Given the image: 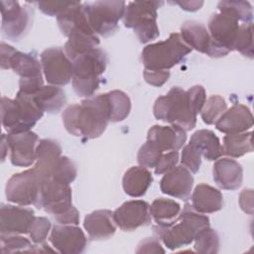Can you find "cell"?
I'll use <instances>...</instances> for the list:
<instances>
[{
	"label": "cell",
	"instance_id": "cell-8",
	"mask_svg": "<svg viewBox=\"0 0 254 254\" xmlns=\"http://www.w3.org/2000/svg\"><path fill=\"white\" fill-rule=\"evenodd\" d=\"M83 12L89 26L96 35L108 37L118 28L123 18L126 3L124 1H95L82 4Z\"/></svg>",
	"mask_w": 254,
	"mask_h": 254
},
{
	"label": "cell",
	"instance_id": "cell-13",
	"mask_svg": "<svg viewBox=\"0 0 254 254\" xmlns=\"http://www.w3.org/2000/svg\"><path fill=\"white\" fill-rule=\"evenodd\" d=\"M41 64L46 80L51 85H65L73 75L71 61L59 47L45 50L41 54Z\"/></svg>",
	"mask_w": 254,
	"mask_h": 254
},
{
	"label": "cell",
	"instance_id": "cell-44",
	"mask_svg": "<svg viewBox=\"0 0 254 254\" xmlns=\"http://www.w3.org/2000/svg\"><path fill=\"white\" fill-rule=\"evenodd\" d=\"M179 152L178 151H171L167 153H163L157 166L155 167V174L156 175H163L171 170H173L177 164L179 163Z\"/></svg>",
	"mask_w": 254,
	"mask_h": 254
},
{
	"label": "cell",
	"instance_id": "cell-34",
	"mask_svg": "<svg viewBox=\"0 0 254 254\" xmlns=\"http://www.w3.org/2000/svg\"><path fill=\"white\" fill-rule=\"evenodd\" d=\"M194 250L201 254H215L219 250V236L209 226L197 232L194 239Z\"/></svg>",
	"mask_w": 254,
	"mask_h": 254
},
{
	"label": "cell",
	"instance_id": "cell-36",
	"mask_svg": "<svg viewBox=\"0 0 254 254\" xmlns=\"http://www.w3.org/2000/svg\"><path fill=\"white\" fill-rule=\"evenodd\" d=\"M219 11L227 12L242 24L252 23L253 12L249 2L246 1H220L217 5Z\"/></svg>",
	"mask_w": 254,
	"mask_h": 254
},
{
	"label": "cell",
	"instance_id": "cell-35",
	"mask_svg": "<svg viewBox=\"0 0 254 254\" xmlns=\"http://www.w3.org/2000/svg\"><path fill=\"white\" fill-rule=\"evenodd\" d=\"M227 106L224 98L218 94L209 96L200 111L202 121L207 124H215L219 117L225 112Z\"/></svg>",
	"mask_w": 254,
	"mask_h": 254
},
{
	"label": "cell",
	"instance_id": "cell-1",
	"mask_svg": "<svg viewBox=\"0 0 254 254\" xmlns=\"http://www.w3.org/2000/svg\"><path fill=\"white\" fill-rule=\"evenodd\" d=\"M205 100L206 93L201 85H194L188 90L175 86L166 95L156 99L154 116L158 120L190 131L195 127L196 115L201 111Z\"/></svg>",
	"mask_w": 254,
	"mask_h": 254
},
{
	"label": "cell",
	"instance_id": "cell-51",
	"mask_svg": "<svg viewBox=\"0 0 254 254\" xmlns=\"http://www.w3.org/2000/svg\"><path fill=\"white\" fill-rule=\"evenodd\" d=\"M8 150H9V147H8V143H7V135L2 134V137H1V160H2V162L5 161Z\"/></svg>",
	"mask_w": 254,
	"mask_h": 254
},
{
	"label": "cell",
	"instance_id": "cell-32",
	"mask_svg": "<svg viewBox=\"0 0 254 254\" xmlns=\"http://www.w3.org/2000/svg\"><path fill=\"white\" fill-rule=\"evenodd\" d=\"M181 212V205L169 198H156L150 205L151 217L157 224H169L173 222Z\"/></svg>",
	"mask_w": 254,
	"mask_h": 254
},
{
	"label": "cell",
	"instance_id": "cell-22",
	"mask_svg": "<svg viewBox=\"0 0 254 254\" xmlns=\"http://www.w3.org/2000/svg\"><path fill=\"white\" fill-rule=\"evenodd\" d=\"M253 126V115L250 109L243 104H234L219 117L215 127L225 134L242 133Z\"/></svg>",
	"mask_w": 254,
	"mask_h": 254
},
{
	"label": "cell",
	"instance_id": "cell-42",
	"mask_svg": "<svg viewBox=\"0 0 254 254\" xmlns=\"http://www.w3.org/2000/svg\"><path fill=\"white\" fill-rule=\"evenodd\" d=\"M51 221L47 217H35L29 230V235L32 241L36 244L44 243L51 230Z\"/></svg>",
	"mask_w": 254,
	"mask_h": 254
},
{
	"label": "cell",
	"instance_id": "cell-45",
	"mask_svg": "<svg viewBox=\"0 0 254 254\" xmlns=\"http://www.w3.org/2000/svg\"><path fill=\"white\" fill-rule=\"evenodd\" d=\"M143 75H144V78L147 83H149L150 85L156 86V87H160L168 81L171 73L169 70L144 69Z\"/></svg>",
	"mask_w": 254,
	"mask_h": 254
},
{
	"label": "cell",
	"instance_id": "cell-49",
	"mask_svg": "<svg viewBox=\"0 0 254 254\" xmlns=\"http://www.w3.org/2000/svg\"><path fill=\"white\" fill-rule=\"evenodd\" d=\"M15 49L8 45L5 44L4 42L1 43L0 45V59H1V68L3 69H8V64L10 61V58L12 55L15 53Z\"/></svg>",
	"mask_w": 254,
	"mask_h": 254
},
{
	"label": "cell",
	"instance_id": "cell-41",
	"mask_svg": "<svg viewBox=\"0 0 254 254\" xmlns=\"http://www.w3.org/2000/svg\"><path fill=\"white\" fill-rule=\"evenodd\" d=\"M181 163L190 173H197L201 164V154L190 143L186 145L182 151Z\"/></svg>",
	"mask_w": 254,
	"mask_h": 254
},
{
	"label": "cell",
	"instance_id": "cell-27",
	"mask_svg": "<svg viewBox=\"0 0 254 254\" xmlns=\"http://www.w3.org/2000/svg\"><path fill=\"white\" fill-rule=\"evenodd\" d=\"M153 182L151 172L145 167H131L122 179V187L126 194L140 197L146 193Z\"/></svg>",
	"mask_w": 254,
	"mask_h": 254
},
{
	"label": "cell",
	"instance_id": "cell-18",
	"mask_svg": "<svg viewBox=\"0 0 254 254\" xmlns=\"http://www.w3.org/2000/svg\"><path fill=\"white\" fill-rule=\"evenodd\" d=\"M38 141V135L32 131L8 133L7 143L11 163L17 167H30L36 161Z\"/></svg>",
	"mask_w": 254,
	"mask_h": 254
},
{
	"label": "cell",
	"instance_id": "cell-40",
	"mask_svg": "<svg viewBox=\"0 0 254 254\" xmlns=\"http://www.w3.org/2000/svg\"><path fill=\"white\" fill-rule=\"evenodd\" d=\"M162 152H160L156 147H154L151 143L146 141L145 144L141 146L137 155V161L140 166L145 168H155L162 156Z\"/></svg>",
	"mask_w": 254,
	"mask_h": 254
},
{
	"label": "cell",
	"instance_id": "cell-15",
	"mask_svg": "<svg viewBox=\"0 0 254 254\" xmlns=\"http://www.w3.org/2000/svg\"><path fill=\"white\" fill-rule=\"evenodd\" d=\"M113 219L121 230L133 231L138 227L150 224V204L147 201L134 199L122 203L113 211Z\"/></svg>",
	"mask_w": 254,
	"mask_h": 254
},
{
	"label": "cell",
	"instance_id": "cell-48",
	"mask_svg": "<svg viewBox=\"0 0 254 254\" xmlns=\"http://www.w3.org/2000/svg\"><path fill=\"white\" fill-rule=\"evenodd\" d=\"M239 204L241 209L248 213H253V190L245 189L239 194Z\"/></svg>",
	"mask_w": 254,
	"mask_h": 254
},
{
	"label": "cell",
	"instance_id": "cell-14",
	"mask_svg": "<svg viewBox=\"0 0 254 254\" xmlns=\"http://www.w3.org/2000/svg\"><path fill=\"white\" fill-rule=\"evenodd\" d=\"M180 35L189 47L210 58H221L229 53L212 41L206 27L199 22H185L181 27Z\"/></svg>",
	"mask_w": 254,
	"mask_h": 254
},
{
	"label": "cell",
	"instance_id": "cell-23",
	"mask_svg": "<svg viewBox=\"0 0 254 254\" xmlns=\"http://www.w3.org/2000/svg\"><path fill=\"white\" fill-rule=\"evenodd\" d=\"M212 177L215 184L222 190H235L243 181V169L241 165L230 158H219L212 169Z\"/></svg>",
	"mask_w": 254,
	"mask_h": 254
},
{
	"label": "cell",
	"instance_id": "cell-39",
	"mask_svg": "<svg viewBox=\"0 0 254 254\" xmlns=\"http://www.w3.org/2000/svg\"><path fill=\"white\" fill-rule=\"evenodd\" d=\"M239 52L242 56L253 59V26L252 23L241 24L233 51Z\"/></svg>",
	"mask_w": 254,
	"mask_h": 254
},
{
	"label": "cell",
	"instance_id": "cell-29",
	"mask_svg": "<svg viewBox=\"0 0 254 254\" xmlns=\"http://www.w3.org/2000/svg\"><path fill=\"white\" fill-rule=\"evenodd\" d=\"M34 97L40 108L51 114L59 113L66 103L65 92L57 85H43Z\"/></svg>",
	"mask_w": 254,
	"mask_h": 254
},
{
	"label": "cell",
	"instance_id": "cell-37",
	"mask_svg": "<svg viewBox=\"0 0 254 254\" xmlns=\"http://www.w3.org/2000/svg\"><path fill=\"white\" fill-rule=\"evenodd\" d=\"M0 246L3 254L14 252H36V249H34L36 245H33L29 239L19 234H1Z\"/></svg>",
	"mask_w": 254,
	"mask_h": 254
},
{
	"label": "cell",
	"instance_id": "cell-31",
	"mask_svg": "<svg viewBox=\"0 0 254 254\" xmlns=\"http://www.w3.org/2000/svg\"><path fill=\"white\" fill-rule=\"evenodd\" d=\"M252 151V132L226 134L223 137L222 153L230 158H239Z\"/></svg>",
	"mask_w": 254,
	"mask_h": 254
},
{
	"label": "cell",
	"instance_id": "cell-43",
	"mask_svg": "<svg viewBox=\"0 0 254 254\" xmlns=\"http://www.w3.org/2000/svg\"><path fill=\"white\" fill-rule=\"evenodd\" d=\"M74 2H47L42 1L38 2L39 9L46 15L51 17H59L63 13H64L67 9H69Z\"/></svg>",
	"mask_w": 254,
	"mask_h": 254
},
{
	"label": "cell",
	"instance_id": "cell-19",
	"mask_svg": "<svg viewBox=\"0 0 254 254\" xmlns=\"http://www.w3.org/2000/svg\"><path fill=\"white\" fill-rule=\"evenodd\" d=\"M35 217V212L31 208L2 203L0 211V232L1 234L29 233Z\"/></svg>",
	"mask_w": 254,
	"mask_h": 254
},
{
	"label": "cell",
	"instance_id": "cell-25",
	"mask_svg": "<svg viewBox=\"0 0 254 254\" xmlns=\"http://www.w3.org/2000/svg\"><path fill=\"white\" fill-rule=\"evenodd\" d=\"M83 226L91 240L107 239L116 231L113 212L108 209H98L87 214Z\"/></svg>",
	"mask_w": 254,
	"mask_h": 254
},
{
	"label": "cell",
	"instance_id": "cell-30",
	"mask_svg": "<svg viewBox=\"0 0 254 254\" xmlns=\"http://www.w3.org/2000/svg\"><path fill=\"white\" fill-rule=\"evenodd\" d=\"M67 42L64 44V51L67 58L72 61L79 55L98 48L100 41L96 34L76 32L69 35Z\"/></svg>",
	"mask_w": 254,
	"mask_h": 254
},
{
	"label": "cell",
	"instance_id": "cell-10",
	"mask_svg": "<svg viewBox=\"0 0 254 254\" xmlns=\"http://www.w3.org/2000/svg\"><path fill=\"white\" fill-rule=\"evenodd\" d=\"M2 25L1 32L11 41H19L29 31L34 16V10L21 6L18 1H1Z\"/></svg>",
	"mask_w": 254,
	"mask_h": 254
},
{
	"label": "cell",
	"instance_id": "cell-46",
	"mask_svg": "<svg viewBox=\"0 0 254 254\" xmlns=\"http://www.w3.org/2000/svg\"><path fill=\"white\" fill-rule=\"evenodd\" d=\"M136 253H165V249L156 238H145L137 245Z\"/></svg>",
	"mask_w": 254,
	"mask_h": 254
},
{
	"label": "cell",
	"instance_id": "cell-17",
	"mask_svg": "<svg viewBox=\"0 0 254 254\" xmlns=\"http://www.w3.org/2000/svg\"><path fill=\"white\" fill-rule=\"evenodd\" d=\"M240 22L231 14L223 11L214 13L208 21V33L212 41L228 52L233 51Z\"/></svg>",
	"mask_w": 254,
	"mask_h": 254
},
{
	"label": "cell",
	"instance_id": "cell-7",
	"mask_svg": "<svg viewBox=\"0 0 254 254\" xmlns=\"http://www.w3.org/2000/svg\"><path fill=\"white\" fill-rule=\"evenodd\" d=\"M162 1H133L126 5L123 23L126 28L133 29L141 43H148L160 36L157 25V10Z\"/></svg>",
	"mask_w": 254,
	"mask_h": 254
},
{
	"label": "cell",
	"instance_id": "cell-20",
	"mask_svg": "<svg viewBox=\"0 0 254 254\" xmlns=\"http://www.w3.org/2000/svg\"><path fill=\"white\" fill-rule=\"evenodd\" d=\"M192 186L193 177L183 165L176 166L166 173L160 182V189L163 193L183 200L190 198Z\"/></svg>",
	"mask_w": 254,
	"mask_h": 254
},
{
	"label": "cell",
	"instance_id": "cell-21",
	"mask_svg": "<svg viewBox=\"0 0 254 254\" xmlns=\"http://www.w3.org/2000/svg\"><path fill=\"white\" fill-rule=\"evenodd\" d=\"M186 140V131L176 125H154L149 129L147 135V141L162 153L179 151Z\"/></svg>",
	"mask_w": 254,
	"mask_h": 254
},
{
	"label": "cell",
	"instance_id": "cell-28",
	"mask_svg": "<svg viewBox=\"0 0 254 254\" xmlns=\"http://www.w3.org/2000/svg\"><path fill=\"white\" fill-rule=\"evenodd\" d=\"M201 154V157L208 161H216L221 157L222 145L218 137L211 130L201 129L195 131L190 140Z\"/></svg>",
	"mask_w": 254,
	"mask_h": 254
},
{
	"label": "cell",
	"instance_id": "cell-4",
	"mask_svg": "<svg viewBox=\"0 0 254 254\" xmlns=\"http://www.w3.org/2000/svg\"><path fill=\"white\" fill-rule=\"evenodd\" d=\"M43 115L34 94L19 90L15 99L5 96L1 99V121L8 133L30 131Z\"/></svg>",
	"mask_w": 254,
	"mask_h": 254
},
{
	"label": "cell",
	"instance_id": "cell-9",
	"mask_svg": "<svg viewBox=\"0 0 254 254\" xmlns=\"http://www.w3.org/2000/svg\"><path fill=\"white\" fill-rule=\"evenodd\" d=\"M41 183L42 179L34 168L14 174L6 184V197L8 201L22 206L35 205L39 197Z\"/></svg>",
	"mask_w": 254,
	"mask_h": 254
},
{
	"label": "cell",
	"instance_id": "cell-50",
	"mask_svg": "<svg viewBox=\"0 0 254 254\" xmlns=\"http://www.w3.org/2000/svg\"><path fill=\"white\" fill-rule=\"evenodd\" d=\"M176 4H178L182 9L186 11H196L200 9V7L203 5L202 1H177Z\"/></svg>",
	"mask_w": 254,
	"mask_h": 254
},
{
	"label": "cell",
	"instance_id": "cell-11",
	"mask_svg": "<svg viewBox=\"0 0 254 254\" xmlns=\"http://www.w3.org/2000/svg\"><path fill=\"white\" fill-rule=\"evenodd\" d=\"M9 68H12L14 72L20 75L19 90L23 92L34 94L44 85L42 64L32 53L26 54L16 50L10 58Z\"/></svg>",
	"mask_w": 254,
	"mask_h": 254
},
{
	"label": "cell",
	"instance_id": "cell-38",
	"mask_svg": "<svg viewBox=\"0 0 254 254\" xmlns=\"http://www.w3.org/2000/svg\"><path fill=\"white\" fill-rule=\"evenodd\" d=\"M77 170L74 163L69 158L65 156H61L56 166L54 167L51 178L60 183L70 185V183L75 180Z\"/></svg>",
	"mask_w": 254,
	"mask_h": 254
},
{
	"label": "cell",
	"instance_id": "cell-3",
	"mask_svg": "<svg viewBox=\"0 0 254 254\" xmlns=\"http://www.w3.org/2000/svg\"><path fill=\"white\" fill-rule=\"evenodd\" d=\"M209 226V218L195 211L191 204L187 203L179 216L169 224H157L154 233L163 244L171 250L190 245L197 232Z\"/></svg>",
	"mask_w": 254,
	"mask_h": 254
},
{
	"label": "cell",
	"instance_id": "cell-26",
	"mask_svg": "<svg viewBox=\"0 0 254 254\" xmlns=\"http://www.w3.org/2000/svg\"><path fill=\"white\" fill-rule=\"evenodd\" d=\"M192 208L202 214L213 213L223 206V196L221 192L206 184H199L191 193Z\"/></svg>",
	"mask_w": 254,
	"mask_h": 254
},
{
	"label": "cell",
	"instance_id": "cell-47",
	"mask_svg": "<svg viewBox=\"0 0 254 254\" xmlns=\"http://www.w3.org/2000/svg\"><path fill=\"white\" fill-rule=\"evenodd\" d=\"M54 217L60 224L77 225L79 223V212L73 205H71L66 211L54 215Z\"/></svg>",
	"mask_w": 254,
	"mask_h": 254
},
{
	"label": "cell",
	"instance_id": "cell-5",
	"mask_svg": "<svg viewBox=\"0 0 254 254\" xmlns=\"http://www.w3.org/2000/svg\"><path fill=\"white\" fill-rule=\"evenodd\" d=\"M71 64L73 90L78 96L91 97L99 87V76L106 69L107 54L102 49L96 48L79 55L71 61Z\"/></svg>",
	"mask_w": 254,
	"mask_h": 254
},
{
	"label": "cell",
	"instance_id": "cell-12",
	"mask_svg": "<svg viewBox=\"0 0 254 254\" xmlns=\"http://www.w3.org/2000/svg\"><path fill=\"white\" fill-rule=\"evenodd\" d=\"M71 196L69 185L48 178L41 183L39 197L35 206L53 215H58L66 211L72 205Z\"/></svg>",
	"mask_w": 254,
	"mask_h": 254
},
{
	"label": "cell",
	"instance_id": "cell-2",
	"mask_svg": "<svg viewBox=\"0 0 254 254\" xmlns=\"http://www.w3.org/2000/svg\"><path fill=\"white\" fill-rule=\"evenodd\" d=\"M66 131L76 137L94 139L105 131L109 122L106 93L88 97L80 104L68 105L62 114Z\"/></svg>",
	"mask_w": 254,
	"mask_h": 254
},
{
	"label": "cell",
	"instance_id": "cell-6",
	"mask_svg": "<svg viewBox=\"0 0 254 254\" xmlns=\"http://www.w3.org/2000/svg\"><path fill=\"white\" fill-rule=\"evenodd\" d=\"M191 51L179 33H172L167 40L146 46L141 53V61L145 69L169 70Z\"/></svg>",
	"mask_w": 254,
	"mask_h": 254
},
{
	"label": "cell",
	"instance_id": "cell-24",
	"mask_svg": "<svg viewBox=\"0 0 254 254\" xmlns=\"http://www.w3.org/2000/svg\"><path fill=\"white\" fill-rule=\"evenodd\" d=\"M62 156L60 143L53 139H42L36 149V165L34 169L43 180L51 178L54 167Z\"/></svg>",
	"mask_w": 254,
	"mask_h": 254
},
{
	"label": "cell",
	"instance_id": "cell-16",
	"mask_svg": "<svg viewBox=\"0 0 254 254\" xmlns=\"http://www.w3.org/2000/svg\"><path fill=\"white\" fill-rule=\"evenodd\" d=\"M55 250L62 254H80L85 250L87 239L76 225L59 224L51 230L49 237Z\"/></svg>",
	"mask_w": 254,
	"mask_h": 254
},
{
	"label": "cell",
	"instance_id": "cell-33",
	"mask_svg": "<svg viewBox=\"0 0 254 254\" xmlns=\"http://www.w3.org/2000/svg\"><path fill=\"white\" fill-rule=\"evenodd\" d=\"M106 95L109 105V121L120 122L127 118L131 111L129 96L121 90H112Z\"/></svg>",
	"mask_w": 254,
	"mask_h": 254
}]
</instances>
